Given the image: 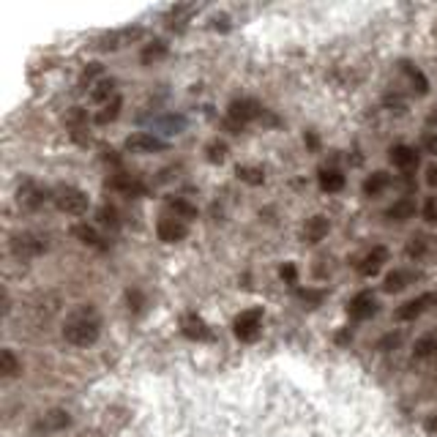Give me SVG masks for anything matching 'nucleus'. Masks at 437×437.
<instances>
[{
  "mask_svg": "<svg viewBox=\"0 0 437 437\" xmlns=\"http://www.w3.org/2000/svg\"><path fill=\"white\" fill-rule=\"evenodd\" d=\"M423 426H426V432H432V435H437V413H435V416H429V419L423 421Z\"/></svg>",
  "mask_w": 437,
  "mask_h": 437,
  "instance_id": "nucleus-40",
  "label": "nucleus"
},
{
  "mask_svg": "<svg viewBox=\"0 0 437 437\" xmlns=\"http://www.w3.org/2000/svg\"><path fill=\"white\" fill-rule=\"evenodd\" d=\"M107 189L123 194V197H145L148 194V186L142 183L137 175L129 173H115L112 178H107Z\"/></svg>",
  "mask_w": 437,
  "mask_h": 437,
  "instance_id": "nucleus-8",
  "label": "nucleus"
},
{
  "mask_svg": "<svg viewBox=\"0 0 437 437\" xmlns=\"http://www.w3.org/2000/svg\"><path fill=\"white\" fill-rule=\"evenodd\" d=\"M232 331L246 345L257 342L262 333V306H252V309L241 312V315L235 317V323H232Z\"/></svg>",
  "mask_w": 437,
  "mask_h": 437,
  "instance_id": "nucleus-5",
  "label": "nucleus"
},
{
  "mask_svg": "<svg viewBox=\"0 0 437 437\" xmlns=\"http://www.w3.org/2000/svg\"><path fill=\"white\" fill-rule=\"evenodd\" d=\"M385 262H388V249H385V246H374L372 252H367V254L361 257V262H358V274L367 276V279H372V276H377V274L383 271Z\"/></svg>",
  "mask_w": 437,
  "mask_h": 437,
  "instance_id": "nucleus-13",
  "label": "nucleus"
},
{
  "mask_svg": "<svg viewBox=\"0 0 437 437\" xmlns=\"http://www.w3.org/2000/svg\"><path fill=\"white\" fill-rule=\"evenodd\" d=\"M121 107H123V99H121V96H115L112 102H107V104L102 107L99 112H96V123H99V126H107V123H112L115 118H118V115H121Z\"/></svg>",
  "mask_w": 437,
  "mask_h": 437,
  "instance_id": "nucleus-28",
  "label": "nucleus"
},
{
  "mask_svg": "<svg viewBox=\"0 0 437 437\" xmlns=\"http://www.w3.org/2000/svg\"><path fill=\"white\" fill-rule=\"evenodd\" d=\"M388 158H391V164L399 167V170H413V167H419V153H416V148H410V145H394V148L388 151Z\"/></svg>",
  "mask_w": 437,
  "mask_h": 437,
  "instance_id": "nucleus-17",
  "label": "nucleus"
},
{
  "mask_svg": "<svg viewBox=\"0 0 437 437\" xmlns=\"http://www.w3.org/2000/svg\"><path fill=\"white\" fill-rule=\"evenodd\" d=\"M53 203L60 213H69V216H82L90 208V197L87 192L71 186V183H58L53 189Z\"/></svg>",
  "mask_w": 437,
  "mask_h": 437,
  "instance_id": "nucleus-2",
  "label": "nucleus"
},
{
  "mask_svg": "<svg viewBox=\"0 0 437 437\" xmlns=\"http://www.w3.org/2000/svg\"><path fill=\"white\" fill-rule=\"evenodd\" d=\"M416 210H419L416 197H399L391 208L385 210V219H388V222H407V219L416 216Z\"/></svg>",
  "mask_w": 437,
  "mask_h": 437,
  "instance_id": "nucleus-18",
  "label": "nucleus"
},
{
  "mask_svg": "<svg viewBox=\"0 0 437 437\" xmlns=\"http://www.w3.org/2000/svg\"><path fill=\"white\" fill-rule=\"evenodd\" d=\"M421 279L419 271H410V268H394L383 281V290L385 293H402L404 287L416 284Z\"/></svg>",
  "mask_w": 437,
  "mask_h": 437,
  "instance_id": "nucleus-16",
  "label": "nucleus"
},
{
  "mask_svg": "<svg viewBox=\"0 0 437 437\" xmlns=\"http://www.w3.org/2000/svg\"><path fill=\"white\" fill-rule=\"evenodd\" d=\"M423 219L429 222V225H437V194L435 197H426V203H423Z\"/></svg>",
  "mask_w": 437,
  "mask_h": 437,
  "instance_id": "nucleus-35",
  "label": "nucleus"
},
{
  "mask_svg": "<svg viewBox=\"0 0 437 437\" xmlns=\"http://www.w3.org/2000/svg\"><path fill=\"white\" fill-rule=\"evenodd\" d=\"M377 309H380V303H377V298H374V293L372 290H364V293H358V296L352 298L347 303V315L352 317V320H369V317L377 315Z\"/></svg>",
  "mask_w": 437,
  "mask_h": 437,
  "instance_id": "nucleus-11",
  "label": "nucleus"
},
{
  "mask_svg": "<svg viewBox=\"0 0 437 437\" xmlns=\"http://www.w3.org/2000/svg\"><path fill=\"white\" fill-rule=\"evenodd\" d=\"M279 274H281V279L287 281V284H296L298 281V271H296V265H293V262H284Z\"/></svg>",
  "mask_w": 437,
  "mask_h": 437,
  "instance_id": "nucleus-36",
  "label": "nucleus"
},
{
  "mask_svg": "<svg viewBox=\"0 0 437 437\" xmlns=\"http://www.w3.org/2000/svg\"><path fill=\"white\" fill-rule=\"evenodd\" d=\"M164 55H167V44L164 41H151V44H145L140 60L142 63H153V60H161Z\"/></svg>",
  "mask_w": 437,
  "mask_h": 437,
  "instance_id": "nucleus-30",
  "label": "nucleus"
},
{
  "mask_svg": "<svg viewBox=\"0 0 437 437\" xmlns=\"http://www.w3.org/2000/svg\"><path fill=\"white\" fill-rule=\"evenodd\" d=\"M262 115H265V109H262L260 102H254V99H235L227 107V126L235 129V131H241L252 121H260Z\"/></svg>",
  "mask_w": 437,
  "mask_h": 437,
  "instance_id": "nucleus-4",
  "label": "nucleus"
},
{
  "mask_svg": "<svg viewBox=\"0 0 437 437\" xmlns=\"http://www.w3.org/2000/svg\"><path fill=\"white\" fill-rule=\"evenodd\" d=\"M47 200H53V192H47L44 186H38V183H33V180H25L17 192V203L28 210L41 208Z\"/></svg>",
  "mask_w": 437,
  "mask_h": 437,
  "instance_id": "nucleus-10",
  "label": "nucleus"
},
{
  "mask_svg": "<svg viewBox=\"0 0 437 437\" xmlns=\"http://www.w3.org/2000/svg\"><path fill=\"white\" fill-rule=\"evenodd\" d=\"M328 230H331V222L325 216H312L306 222V227H303V241L306 244H320L328 235Z\"/></svg>",
  "mask_w": 437,
  "mask_h": 437,
  "instance_id": "nucleus-22",
  "label": "nucleus"
},
{
  "mask_svg": "<svg viewBox=\"0 0 437 437\" xmlns=\"http://www.w3.org/2000/svg\"><path fill=\"white\" fill-rule=\"evenodd\" d=\"M432 306H437V293H423V296H416V298H410V301H404L402 306L394 312V317H396L399 323H410V320L421 317L423 312H429Z\"/></svg>",
  "mask_w": 437,
  "mask_h": 437,
  "instance_id": "nucleus-7",
  "label": "nucleus"
},
{
  "mask_svg": "<svg viewBox=\"0 0 437 437\" xmlns=\"http://www.w3.org/2000/svg\"><path fill=\"white\" fill-rule=\"evenodd\" d=\"M426 183H429V186H437V164H432V167L426 170Z\"/></svg>",
  "mask_w": 437,
  "mask_h": 437,
  "instance_id": "nucleus-39",
  "label": "nucleus"
},
{
  "mask_svg": "<svg viewBox=\"0 0 437 437\" xmlns=\"http://www.w3.org/2000/svg\"><path fill=\"white\" fill-rule=\"evenodd\" d=\"M205 156H208L210 164H222L225 158H227V145L222 140H210L205 145Z\"/></svg>",
  "mask_w": 437,
  "mask_h": 437,
  "instance_id": "nucleus-32",
  "label": "nucleus"
},
{
  "mask_svg": "<svg viewBox=\"0 0 437 437\" xmlns=\"http://www.w3.org/2000/svg\"><path fill=\"white\" fill-rule=\"evenodd\" d=\"M296 296L303 301V303H312V306H317L323 298H325V293L323 290H303V287H296Z\"/></svg>",
  "mask_w": 437,
  "mask_h": 437,
  "instance_id": "nucleus-33",
  "label": "nucleus"
},
{
  "mask_svg": "<svg viewBox=\"0 0 437 437\" xmlns=\"http://www.w3.org/2000/svg\"><path fill=\"white\" fill-rule=\"evenodd\" d=\"M96 222L107 230H118L121 227V213L115 205H102V208L96 210Z\"/></svg>",
  "mask_w": 437,
  "mask_h": 437,
  "instance_id": "nucleus-27",
  "label": "nucleus"
},
{
  "mask_svg": "<svg viewBox=\"0 0 437 437\" xmlns=\"http://www.w3.org/2000/svg\"><path fill=\"white\" fill-rule=\"evenodd\" d=\"M156 235L158 241H164V244H178V241H183L189 235V222L178 219L173 213H164L156 222Z\"/></svg>",
  "mask_w": 437,
  "mask_h": 437,
  "instance_id": "nucleus-6",
  "label": "nucleus"
},
{
  "mask_svg": "<svg viewBox=\"0 0 437 437\" xmlns=\"http://www.w3.org/2000/svg\"><path fill=\"white\" fill-rule=\"evenodd\" d=\"M180 331H183L186 339H192V342H210L213 339L210 325L200 315H194V312L180 317Z\"/></svg>",
  "mask_w": 437,
  "mask_h": 437,
  "instance_id": "nucleus-12",
  "label": "nucleus"
},
{
  "mask_svg": "<svg viewBox=\"0 0 437 437\" xmlns=\"http://www.w3.org/2000/svg\"><path fill=\"white\" fill-rule=\"evenodd\" d=\"M142 36V28H121V31H112V33H107L99 38V50H121L126 44H131V41H137Z\"/></svg>",
  "mask_w": 437,
  "mask_h": 437,
  "instance_id": "nucleus-14",
  "label": "nucleus"
},
{
  "mask_svg": "<svg viewBox=\"0 0 437 437\" xmlns=\"http://www.w3.org/2000/svg\"><path fill=\"white\" fill-rule=\"evenodd\" d=\"M423 151L432 153V156H437V131H426V134H423Z\"/></svg>",
  "mask_w": 437,
  "mask_h": 437,
  "instance_id": "nucleus-37",
  "label": "nucleus"
},
{
  "mask_svg": "<svg viewBox=\"0 0 437 437\" xmlns=\"http://www.w3.org/2000/svg\"><path fill=\"white\" fill-rule=\"evenodd\" d=\"M129 309H134V312H140L142 306H145V298L140 296V293H137V290H129Z\"/></svg>",
  "mask_w": 437,
  "mask_h": 437,
  "instance_id": "nucleus-38",
  "label": "nucleus"
},
{
  "mask_svg": "<svg viewBox=\"0 0 437 437\" xmlns=\"http://www.w3.org/2000/svg\"><path fill=\"white\" fill-rule=\"evenodd\" d=\"M399 66H402V71H404V74H407V80H410V85H413V90H416L419 96H426V93H429V80L423 77V71H421L419 66H413L410 60H402Z\"/></svg>",
  "mask_w": 437,
  "mask_h": 437,
  "instance_id": "nucleus-23",
  "label": "nucleus"
},
{
  "mask_svg": "<svg viewBox=\"0 0 437 437\" xmlns=\"http://www.w3.org/2000/svg\"><path fill=\"white\" fill-rule=\"evenodd\" d=\"M118 93H115V80H102L99 85L93 87V93H90V99L93 102H99V104H107V102H112Z\"/></svg>",
  "mask_w": 437,
  "mask_h": 437,
  "instance_id": "nucleus-29",
  "label": "nucleus"
},
{
  "mask_svg": "<svg viewBox=\"0 0 437 437\" xmlns=\"http://www.w3.org/2000/svg\"><path fill=\"white\" fill-rule=\"evenodd\" d=\"M388 186H391V175L385 173V170H377V173H372L367 180H364V194H367V197H377V194H383Z\"/></svg>",
  "mask_w": 437,
  "mask_h": 437,
  "instance_id": "nucleus-24",
  "label": "nucleus"
},
{
  "mask_svg": "<svg viewBox=\"0 0 437 437\" xmlns=\"http://www.w3.org/2000/svg\"><path fill=\"white\" fill-rule=\"evenodd\" d=\"M235 175H238L244 183H252V186H260V183H265V173H262L260 167H246V164H241V167L235 170Z\"/></svg>",
  "mask_w": 437,
  "mask_h": 437,
  "instance_id": "nucleus-31",
  "label": "nucleus"
},
{
  "mask_svg": "<svg viewBox=\"0 0 437 437\" xmlns=\"http://www.w3.org/2000/svg\"><path fill=\"white\" fill-rule=\"evenodd\" d=\"M9 246H11V254L17 260H33V257H41L50 249V238L41 235V232H33V230H25V232L11 235Z\"/></svg>",
  "mask_w": 437,
  "mask_h": 437,
  "instance_id": "nucleus-3",
  "label": "nucleus"
},
{
  "mask_svg": "<svg viewBox=\"0 0 437 437\" xmlns=\"http://www.w3.org/2000/svg\"><path fill=\"white\" fill-rule=\"evenodd\" d=\"M426 123H429V126H437V107L426 115Z\"/></svg>",
  "mask_w": 437,
  "mask_h": 437,
  "instance_id": "nucleus-41",
  "label": "nucleus"
},
{
  "mask_svg": "<svg viewBox=\"0 0 437 437\" xmlns=\"http://www.w3.org/2000/svg\"><path fill=\"white\" fill-rule=\"evenodd\" d=\"M69 423H71L69 413L55 407V410H47V413H44V419L36 423V429H38V432H60V429H66Z\"/></svg>",
  "mask_w": 437,
  "mask_h": 437,
  "instance_id": "nucleus-19",
  "label": "nucleus"
},
{
  "mask_svg": "<svg viewBox=\"0 0 437 437\" xmlns=\"http://www.w3.org/2000/svg\"><path fill=\"white\" fill-rule=\"evenodd\" d=\"M167 210L178 216V219H183V222H189L197 216V208H194L192 203H186V200H180V197H167Z\"/></svg>",
  "mask_w": 437,
  "mask_h": 437,
  "instance_id": "nucleus-26",
  "label": "nucleus"
},
{
  "mask_svg": "<svg viewBox=\"0 0 437 437\" xmlns=\"http://www.w3.org/2000/svg\"><path fill=\"white\" fill-rule=\"evenodd\" d=\"M413 358L419 361H435L437 358V331L423 333L421 339H416L413 345Z\"/></svg>",
  "mask_w": 437,
  "mask_h": 437,
  "instance_id": "nucleus-21",
  "label": "nucleus"
},
{
  "mask_svg": "<svg viewBox=\"0 0 437 437\" xmlns=\"http://www.w3.org/2000/svg\"><path fill=\"white\" fill-rule=\"evenodd\" d=\"M426 244H429V241H426L423 235H416V238L407 244V257H421V254L426 252Z\"/></svg>",
  "mask_w": 437,
  "mask_h": 437,
  "instance_id": "nucleus-34",
  "label": "nucleus"
},
{
  "mask_svg": "<svg viewBox=\"0 0 437 437\" xmlns=\"http://www.w3.org/2000/svg\"><path fill=\"white\" fill-rule=\"evenodd\" d=\"M123 148H126L129 153H161V151H167V142L161 140V137H156V134L137 131V134L126 137Z\"/></svg>",
  "mask_w": 437,
  "mask_h": 437,
  "instance_id": "nucleus-9",
  "label": "nucleus"
},
{
  "mask_svg": "<svg viewBox=\"0 0 437 437\" xmlns=\"http://www.w3.org/2000/svg\"><path fill=\"white\" fill-rule=\"evenodd\" d=\"M71 232H74V238H77L80 244L90 246V249H99V252H107V249H109V241H107L104 235H102L99 230L93 227V225H87V222H80V225H74V227H71Z\"/></svg>",
  "mask_w": 437,
  "mask_h": 437,
  "instance_id": "nucleus-15",
  "label": "nucleus"
},
{
  "mask_svg": "<svg viewBox=\"0 0 437 437\" xmlns=\"http://www.w3.org/2000/svg\"><path fill=\"white\" fill-rule=\"evenodd\" d=\"M102 336V317L93 303H80L63 320V339L74 347H90Z\"/></svg>",
  "mask_w": 437,
  "mask_h": 437,
  "instance_id": "nucleus-1",
  "label": "nucleus"
},
{
  "mask_svg": "<svg viewBox=\"0 0 437 437\" xmlns=\"http://www.w3.org/2000/svg\"><path fill=\"white\" fill-rule=\"evenodd\" d=\"M19 372H22V364L17 361V355H14V350H3L0 352V374L6 377V380H11V377H17Z\"/></svg>",
  "mask_w": 437,
  "mask_h": 437,
  "instance_id": "nucleus-25",
  "label": "nucleus"
},
{
  "mask_svg": "<svg viewBox=\"0 0 437 437\" xmlns=\"http://www.w3.org/2000/svg\"><path fill=\"white\" fill-rule=\"evenodd\" d=\"M317 183H320V189L323 192H342L345 189V175L342 170H336V167H323L320 173H317Z\"/></svg>",
  "mask_w": 437,
  "mask_h": 437,
  "instance_id": "nucleus-20",
  "label": "nucleus"
}]
</instances>
